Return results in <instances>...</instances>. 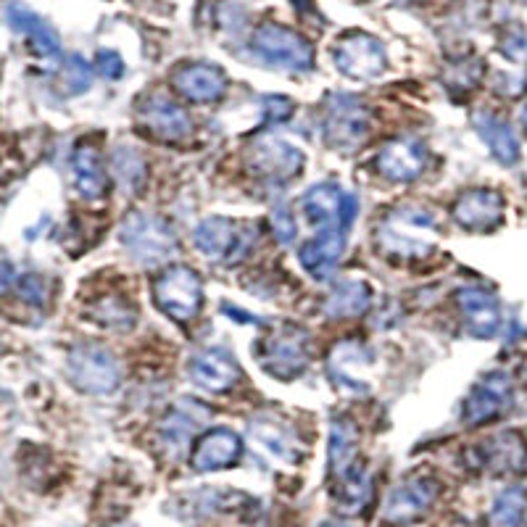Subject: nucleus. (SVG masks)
<instances>
[{
    "label": "nucleus",
    "mask_w": 527,
    "mask_h": 527,
    "mask_svg": "<svg viewBox=\"0 0 527 527\" xmlns=\"http://www.w3.org/2000/svg\"><path fill=\"white\" fill-rule=\"evenodd\" d=\"M140 122L151 135H156L159 140H182L188 138L193 124L190 116L177 106L174 101H169L167 95H151L140 103Z\"/></svg>",
    "instance_id": "obj_12"
},
{
    "label": "nucleus",
    "mask_w": 527,
    "mask_h": 527,
    "mask_svg": "<svg viewBox=\"0 0 527 527\" xmlns=\"http://www.w3.org/2000/svg\"><path fill=\"white\" fill-rule=\"evenodd\" d=\"M19 293L22 298H27L29 304H45V298H48V288H45V280L37 275H27L19 280Z\"/></svg>",
    "instance_id": "obj_36"
},
{
    "label": "nucleus",
    "mask_w": 527,
    "mask_h": 527,
    "mask_svg": "<svg viewBox=\"0 0 527 527\" xmlns=\"http://www.w3.org/2000/svg\"><path fill=\"white\" fill-rule=\"evenodd\" d=\"M243 454V441L238 433H232L227 427H214L209 433H203L193 446L190 464L195 472H217L227 470L232 464H238Z\"/></svg>",
    "instance_id": "obj_11"
},
{
    "label": "nucleus",
    "mask_w": 527,
    "mask_h": 527,
    "mask_svg": "<svg viewBox=\"0 0 527 527\" xmlns=\"http://www.w3.org/2000/svg\"><path fill=\"white\" fill-rule=\"evenodd\" d=\"M190 377L201 388L224 393V390H230L232 385L238 383L240 369L230 356V351H224V348H206V351L195 354L193 361H190Z\"/></svg>",
    "instance_id": "obj_20"
},
{
    "label": "nucleus",
    "mask_w": 527,
    "mask_h": 527,
    "mask_svg": "<svg viewBox=\"0 0 527 527\" xmlns=\"http://www.w3.org/2000/svg\"><path fill=\"white\" fill-rule=\"evenodd\" d=\"M261 103H264V116L269 122H285L293 114V103L288 98H280V95H267Z\"/></svg>",
    "instance_id": "obj_38"
},
{
    "label": "nucleus",
    "mask_w": 527,
    "mask_h": 527,
    "mask_svg": "<svg viewBox=\"0 0 527 527\" xmlns=\"http://www.w3.org/2000/svg\"><path fill=\"white\" fill-rule=\"evenodd\" d=\"M153 301L174 322H190L203 306L201 277L190 267L167 269L153 282Z\"/></svg>",
    "instance_id": "obj_7"
},
{
    "label": "nucleus",
    "mask_w": 527,
    "mask_h": 527,
    "mask_svg": "<svg viewBox=\"0 0 527 527\" xmlns=\"http://www.w3.org/2000/svg\"><path fill=\"white\" fill-rule=\"evenodd\" d=\"M93 317L106 327H116V330H127V327L135 325V314L127 309L124 301H116V298H106L98 304V309L93 311Z\"/></svg>",
    "instance_id": "obj_33"
},
{
    "label": "nucleus",
    "mask_w": 527,
    "mask_h": 527,
    "mask_svg": "<svg viewBox=\"0 0 527 527\" xmlns=\"http://www.w3.org/2000/svg\"><path fill=\"white\" fill-rule=\"evenodd\" d=\"M319 527H356V525H348V522H322Z\"/></svg>",
    "instance_id": "obj_42"
},
{
    "label": "nucleus",
    "mask_w": 527,
    "mask_h": 527,
    "mask_svg": "<svg viewBox=\"0 0 527 527\" xmlns=\"http://www.w3.org/2000/svg\"><path fill=\"white\" fill-rule=\"evenodd\" d=\"M301 209L309 222L322 230H348L359 214V201L354 193H348L335 182H322L306 190Z\"/></svg>",
    "instance_id": "obj_8"
},
{
    "label": "nucleus",
    "mask_w": 527,
    "mask_h": 527,
    "mask_svg": "<svg viewBox=\"0 0 527 527\" xmlns=\"http://www.w3.org/2000/svg\"><path fill=\"white\" fill-rule=\"evenodd\" d=\"M322 132L338 151H354L369 135V109L356 95H330L322 114Z\"/></svg>",
    "instance_id": "obj_5"
},
{
    "label": "nucleus",
    "mask_w": 527,
    "mask_h": 527,
    "mask_svg": "<svg viewBox=\"0 0 527 527\" xmlns=\"http://www.w3.org/2000/svg\"><path fill=\"white\" fill-rule=\"evenodd\" d=\"M475 130L477 135L483 138V143L491 148V153L501 164H514V161L520 159V143H517V135L512 132V127L499 119V116L493 114H477L475 119Z\"/></svg>",
    "instance_id": "obj_26"
},
{
    "label": "nucleus",
    "mask_w": 527,
    "mask_h": 527,
    "mask_svg": "<svg viewBox=\"0 0 527 527\" xmlns=\"http://www.w3.org/2000/svg\"><path fill=\"white\" fill-rule=\"evenodd\" d=\"M335 64L351 80H375L385 72L388 56L377 37L351 32V35L340 37L338 48H335Z\"/></svg>",
    "instance_id": "obj_9"
},
{
    "label": "nucleus",
    "mask_w": 527,
    "mask_h": 527,
    "mask_svg": "<svg viewBox=\"0 0 527 527\" xmlns=\"http://www.w3.org/2000/svg\"><path fill=\"white\" fill-rule=\"evenodd\" d=\"M14 282V272H11V264H6V261H0V293L3 290H8V285Z\"/></svg>",
    "instance_id": "obj_41"
},
{
    "label": "nucleus",
    "mask_w": 527,
    "mask_h": 527,
    "mask_svg": "<svg viewBox=\"0 0 527 527\" xmlns=\"http://www.w3.org/2000/svg\"><path fill=\"white\" fill-rule=\"evenodd\" d=\"M435 235L438 224L433 211L422 206H401L383 219L377 230V243L380 251L393 259H422L433 251Z\"/></svg>",
    "instance_id": "obj_1"
},
{
    "label": "nucleus",
    "mask_w": 527,
    "mask_h": 527,
    "mask_svg": "<svg viewBox=\"0 0 527 527\" xmlns=\"http://www.w3.org/2000/svg\"><path fill=\"white\" fill-rule=\"evenodd\" d=\"M74 169V185L85 198H101L109 190V177L103 169L101 153L95 151L93 145H77V151L72 156Z\"/></svg>",
    "instance_id": "obj_25"
},
{
    "label": "nucleus",
    "mask_w": 527,
    "mask_h": 527,
    "mask_svg": "<svg viewBox=\"0 0 527 527\" xmlns=\"http://www.w3.org/2000/svg\"><path fill=\"white\" fill-rule=\"evenodd\" d=\"M335 501L348 514L361 512L372 501V477L367 475L364 467H356L346 477L335 480Z\"/></svg>",
    "instance_id": "obj_29"
},
{
    "label": "nucleus",
    "mask_w": 527,
    "mask_h": 527,
    "mask_svg": "<svg viewBox=\"0 0 527 527\" xmlns=\"http://www.w3.org/2000/svg\"><path fill=\"white\" fill-rule=\"evenodd\" d=\"M456 304L462 309L464 322L470 335L480 340H488L499 333L501 327V309L496 296H491L483 288H462L456 293Z\"/></svg>",
    "instance_id": "obj_16"
},
{
    "label": "nucleus",
    "mask_w": 527,
    "mask_h": 527,
    "mask_svg": "<svg viewBox=\"0 0 527 527\" xmlns=\"http://www.w3.org/2000/svg\"><path fill=\"white\" fill-rule=\"evenodd\" d=\"M6 16H8V24L32 43L37 56L48 58V61L61 56V40H58L56 29L45 22V19H40L32 8H27L24 3L14 0V3H8Z\"/></svg>",
    "instance_id": "obj_22"
},
{
    "label": "nucleus",
    "mask_w": 527,
    "mask_h": 527,
    "mask_svg": "<svg viewBox=\"0 0 527 527\" xmlns=\"http://www.w3.org/2000/svg\"><path fill=\"white\" fill-rule=\"evenodd\" d=\"M66 375L72 380L74 388H80L82 393L90 396H109L119 388L122 380V369L111 356V351L93 343H82L69 351L66 359Z\"/></svg>",
    "instance_id": "obj_4"
},
{
    "label": "nucleus",
    "mask_w": 527,
    "mask_h": 527,
    "mask_svg": "<svg viewBox=\"0 0 527 527\" xmlns=\"http://www.w3.org/2000/svg\"><path fill=\"white\" fill-rule=\"evenodd\" d=\"M525 509H527L525 488H520V485L506 488L499 499H496V504H493L491 517H488V525L491 527H520L522 517H525Z\"/></svg>",
    "instance_id": "obj_30"
},
{
    "label": "nucleus",
    "mask_w": 527,
    "mask_h": 527,
    "mask_svg": "<svg viewBox=\"0 0 527 527\" xmlns=\"http://www.w3.org/2000/svg\"><path fill=\"white\" fill-rule=\"evenodd\" d=\"M372 306V288L364 280H343L327 296L325 314L333 319L361 317Z\"/></svg>",
    "instance_id": "obj_27"
},
{
    "label": "nucleus",
    "mask_w": 527,
    "mask_h": 527,
    "mask_svg": "<svg viewBox=\"0 0 527 527\" xmlns=\"http://www.w3.org/2000/svg\"><path fill=\"white\" fill-rule=\"evenodd\" d=\"M253 53L269 66L290 69V72H309L314 66V48L306 37L280 24H264L253 35Z\"/></svg>",
    "instance_id": "obj_6"
},
{
    "label": "nucleus",
    "mask_w": 527,
    "mask_h": 527,
    "mask_svg": "<svg viewBox=\"0 0 527 527\" xmlns=\"http://www.w3.org/2000/svg\"><path fill=\"white\" fill-rule=\"evenodd\" d=\"M253 169L267 182H290L301 169H304V153L293 148L285 140H261L253 151Z\"/></svg>",
    "instance_id": "obj_14"
},
{
    "label": "nucleus",
    "mask_w": 527,
    "mask_h": 527,
    "mask_svg": "<svg viewBox=\"0 0 527 527\" xmlns=\"http://www.w3.org/2000/svg\"><path fill=\"white\" fill-rule=\"evenodd\" d=\"M116 180L122 182L127 190H138L140 182L145 177V164L138 156V151H130V148H122L116 153Z\"/></svg>",
    "instance_id": "obj_32"
},
{
    "label": "nucleus",
    "mask_w": 527,
    "mask_h": 527,
    "mask_svg": "<svg viewBox=\"0 0 527 527\" xmlns=\"http://www.w3.org/2000/svg\"><path fill=\"white\" fill-rule=\"evenodd\" d=\"M90 80H93V72H90V64H87L82 56H69L64 66V85L66 93L80 95L85 93L90 87Z\"/></svg>",
    "instance_id": "obj_35"
},
{
    "label": "nucleus",
    "mask_w": 527,
    "mask_h": 527,
    "mask_svg": "<svg viewBox=\"0 0 527 527\" xmlns=\"http://www.w3.org/2000/svg\"><path fill=\"white\" fill-rule=\"evenodd\" d=\"M504 217V198L493 190H470L454 203V219L464 230L488 232Z\"/></svg>",
    "instance_id": "obj_19"
},
{
    "label": "nucleus",
    "mask_w": 527,
    "mask_h": 527,
    "mask_svg": "<svg viewBox=\"0 0 527 527\" xmlns=\"http://www.w3.org/2000/svg\"><path fill=\"white\" fill-rule=\"evenodd\" d=\"M425 167L427 151L417 140H390L388 145H383V151L377 153V169L393 182H414L425 172Z\"/></svg>",
    "instance_id": "obj_15"
},
{
    "label": "nucleus",
    "mask_w": 527,
    "mask_h": 527,
    "mask_svg": "<svg viewBox=\"0 0 527 527\" xmlns=\"http://www.w3.org/2000/svg\"><path fill=\"white\" fill-rule=\"evenodd\" d=\"M438 493H441V485L435 483L433 477H412V480L396 485L385 501V520L393 525L419 520L435 504Z\"/></svg>",
    "instance_id": "obj_10"
},
{
    "label": "nucleus",
    "mask_w": 527,
    "mask_h": 527,
    "mask_svg": "<svg viewBox=\"0 0 527 527\" xmlns=\"http://www.w3.org/2000/svg\"><path fill=\"white\" fill-rule=\"evenodd\" d=\"M504 53L509 58H522L527 53V37L522 29H514L512 40H504Z\"/></svg>",
    "instance_id": "obj_40"
},
{
    "label": "nucleus",
    "mask_w": 527,
    "mask_h": 527,
    "mask_svg": "<svg viewBox=\"0 0 527 527\" xmlns=\"http://www.w3.org/2000/svg\"><path fill=\"white\" fill-rule=\"evenodd\" d=\"M248 433H251L253 443H256L264 454L277 459V462H298V446L296 441H293V435L282 425L272 422V419H253Z\"/></svg>",
    "instance_id": "obj_28"
},
{
    "label": "nucleus",
    "mask_w": 527,
    "mask_h": 527,
    "mask_svg": "<svg viewBox=\"0 0 527 527\" xmlns=\"http://www.w3.org/2000/svg\"><path fill=\"white\" fill-rule=\"evenodd\" d=\"M480 77H483V64L475 61V58L451 64L446 72L448 87H454V90H470V87H475L480 82Z\"/></svg>",
    "instance_id": "obj_34"
},
{
    "label": "nucleus",
    "mask_w": 527,
    "mask_h": 527,
    "mask_svg": "<svg viewBox=\"0 0 527 527\" xmlns=\"http://www.w3.org/2000/svg\"><path fill=\"white\" fill-rule=\"evenodd\" d=\"M95 66H98V72H101L106 80H119V77L124 74V61L116 51L98 53V58H95Z\"/></svg>",
    "instance_id": "obj_37"
},
{
    "label": "nucleus",
    "mask_w": 527,
    "mask_h": 527,
    "mask_svg": "<svg viewBox=\"0 0 527 527\" xmlns=\"http://www.w3.org/2000/svg\"><path fill=\"white\" fill-rule=\"evenodd\" d=\"M240 224L227 217H209L203 219L193 232L195 248L211 261H227L240 256Z\"/></svg>",
    "instance_id": "obj_18"
},
{
    "label": "nucleus",
    "mask_w": 527,
    "mask_h": 527,
    "mask_svg": "<svg viewBox=\"0 0 527 527\" xmlns=\"http://www.w3.org/2000/svg\"><path fill=\"white\" fill-rule=\"evenodd\" d=\"M206 419H209L206 404L193 401V398H182L169 409V414L161 422V438L174 454H180L182 448L190 443V438L201 430V425H206Z\"/></svg>",
    "instance_id": "obj_21"
},
{
    "label": "nucleus",
    "mask_w": 527,
    "mask_h": 527,
    "mask_svg": "<svg viewBox=\"0 0 527 527\" xmlns=\"http://www.w3.org/2000/svg\"><path fill=\"white\" fill-rule=\"evenodd\" d=\"M174 90L193 103H214L227 93V77L219 66L188 64L172 77Z\"/></svg>",
    "instance_id": "obj_17"
},
{
    "label": "nucleus",
    "mask_w": 527,
    "mask_h": 527,
    "mask_svg": "<svg viewBox=\"0 0 527 527\" xmlns=\"http://www.w3.org/2000/svg\"><path fill=\"white\" fill-rule=\"evenodd\" d=\"M488 462L499 472H517L525 462V446H522L520 435L504 433L493 438L488 448Z\"/></svg>",
    "instance_id": "obj_31"
},
{
    "label": "nucleus",
    "mask_w": 527,
    "mask_h": 527,
    "mask_svg": "<svg viewBox=\"0 0 527 527\" xmlns=\"http://www.w3.org/2000/svg\"><path fill=\"white\" fill-rule=\"evenodd\" d=\"M509 401H512V383H509V377L501 375V372H493V375L485 377L483 383L475 385V390L467 398V404H464V422L467 425L491 422V419L506 412Z\"/></svg>",
    "instance_id": "obj_13"
},
{
    "label": "nucleus",
    "mask_w": 527,
    "mask_h": 527,
    "mask_svg": "<svg viewBox=\"0 0 527 527\" xmlns=\"http://www.w3.org/2000/svg\"><path fill=\"white\" fill-rule=\"evenodd\" d=\"M346 251V232L343 230H322L317 238L306 240L298 259L304 264V269L311 277L325 280L333 275V269L338 267L340 256Z\"/></svg>",
    "instance_id": "obj_23"
},
{
    "label": "nucleus",
    "mask_w": 527,
    "mask_h": 527,
    "mask_svg": "<svg viewBox=\"0 0 527 527\" xmlns=\"http://www.w3.org/2000/svg\"><path fill=\"white\" fill-rule=\"evenodd\" d=\"M356 456H359V430L348 417H335L333 430H330V475L333 480H340L359 467Z\"/></svg>",
    "instance_id": "obj_24"
},
{
    "label": "nucleus",
    "mask_w": 527,
    "mask_h": 527,
    "mask_svg": "<svg viewBox=\"0 0 527 527\" xmlns=\"http://www.w3.org/2000/svg\"><path fill=\"white\" fill-rule=\"evenodd\" d=\"M272 224H275L277 240H282V243H290V240L296 238V224H293V219L288 217V211H285V209L275 211V217H272Z\"/></svg>",
    "instance_id": "obj_39"
},
{
    "label": "nucleus",
    "mask_w": 527,
    "mask_h": 527,
    "mask_svg": "<svg viewBox=\"0 0 527 527\" xmlns=\"http://www.w3.org/2000/svg\"><path fill=\"white\" fill-rule=\"evenodd\" d=\"M522 124H525V130H527V103L522 106Z\"/></svg>",
    "instance_id": "obj_43"
},
{
    "label": "nucleus",
    "mask_w": 527,
    "mask_h": 527,
    "mask_svg": "<svg viewBox=\"0 0 527 527\" xmlns=\"http://www.w3.org/2000/svg\"><path fill=\"white\" fill-rule=\"evenodd\" d=\"M261 367L277 380H296L311 359V346L306 330L296 325H282L261 340L259 351Z\"/></svg>",
    "instance_id": "obj_3"
},
{
    "label": "nucleus",
    "mask_w": 527,
    "mask_h": 527,
    "mask_svg": "<svg viewBox=\"0 0 527 527\" xmlns=\"http://www.w3.org/2000/svg\"><path fill=\"white\" fill-rule=\"evenodd\" d=\"M119 238L127 253L135 256L140 264H159L177 251V232L172 224L164 217L145 214V211H135L124 219Z\"/></svg>",
    "instance_id": "obj_2"
}]
</instances>
